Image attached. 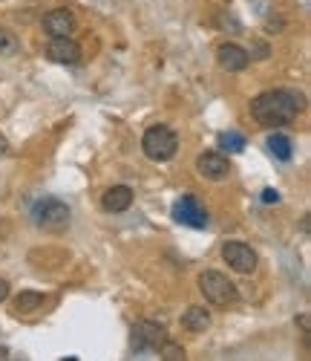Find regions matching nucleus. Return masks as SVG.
<instances>
[{"label": "nucleus", "instance_id": "3", "mask_svg": "<svg viewBox=\"0 0 311 361\" xmlns=\"http://www.w3.org/2000/svg\"><path fill=\"white\" fill-rule=\"evenodd\" d=\"M199 289H202L205 300H210L213 307H231L239 300L236 286L222 272H213V269H208V272L199 275Z\"/></svg>", "mask_w": 311, "mask_h": 361}, {"label": "nucleus", "instance_id": "2", "mask_svg": "<svg viewBox=\"0 0 311 361\" xmlns=\"http://www.w3.org/2000/svg\"><path fill=\"white\" fill-rule=\"evenodd\" d=\"M141 150L153 162H170L179 150V136L165 125H153L141 139Z\"/></svg>", "mask_w": 311, "mask_h": 361}, {"label": "nucleus", "instance_id": "6", "mask_svg": "<svg viewBox=\"0 0 311 361\" xmlns=\"http://www.w3.org/2000/svg\"><path fill=\"white\" fill-rule=\"evenodd\" d=\"M222 257H225V263L234 269V272H239V275H251L257 269V252L248 243H239V240L222 246Z\"/></svg>", "mask_w": 311, "mask_h": 361}, {"label": "nucleus", "instance_id": "19", "mask_svg": "<svg viewBox=\"0 0 311 361\" xmlns=\"http://www.w3.org/2000/svg\"><path fill=\"white\" fill-rule=\"evenodd\" d=\"M262 202H279V191L265 188V191H262Z\"/></svg>", "mask_w": 311, "mask_h": 361}, {"label": "nucleus", "instance_id": "10", "mask_svg": "<svg viewBox=\"0 0 311 361\" xmlns=\"http://www.w3.org/2000/svg\"><path fill=\"white\" fill-rule=\"evenodd\" d=\"M46 58L55 64H78L81 61V47L67 35V38H52L46 47Z\"/></svg>", "mask_w": 311, "mask_h": 361}, {"label": "nucleus", "instance_id": "11", "mask_svg": "<svg viewBox=\"0 0 311 361\" xmlns=\"http://www.w3.org/2000/svg\"><path fill=\"white\" fill-rule=\"evenodd\" d=\"M216 61H220V67L228 73H242L248 64H251V55H248V49H242L239 44H222L216 49Z\"/></svg>", "mask_w": 311, "mask_h": 361}, {"label": "nucleus", "instance_id": "7", "mask_svg": "<svg viewBox=\"0 0 311 361\" xmlns=\"http://www.w3.org/2000/svg\"><path fill=\"white\" fill-rule=\"evenodd\" d=\"M173 220L182 223V226H191V228H205L208 226V212L196 202V197L184 194L173 205Z\"/></svg>", "mask_w": 311, "mask_h": 361}, {"label": "nucleus", "instance_id": "5", "mask_svg": "<svg viewBox=\"0 0 311 361\" xmlns=\"http://www.w3.org/2000/svg\"><path fill=\"white\" fill-rule=\"evenodd\" d=\"M165 341H167V333H165L162 324H156V321H139L133 326L130 344H133L136 353H159Z\"/></svg>", "mask_w": 311, "mask_h": 361}, {"label": "nucleus", "instance_id": "15", "mask_svg": "<svg viewBox=\"0 0 311 361\" xmlns=\"http://www.w3.org/2000/svg\"><path fill=\"white\" fill-rule=\"evenodd\" d=\"M44 307V295L41 292H20L18 298H15V312H35V310H41Z\"/></svg>", "mask_w": 311, "mask_h": 361}, {"label": "nucleus", "instance_id": "13", "mask_svg": "<svg viewBox=\"0 0 311 361\" xmlns=\"http://www.w3.org/2000/svg\"><path fill=\"white\" fill-rule=\"evenodd\" d=\"M268 154L274 157V159H279V162H291V157H294V142L286 136V133H274V136H268Z\"/></svg>", "mask_w": 311, "mask_h": 361}, {"label": "nucleus", "instance_id": "20", "mask_svg": "<svg viewBox=\"0 0 311 361\" xmlns=\"http://www.w3.org/2000/svg\"><path fill=\"white\" fill-rule=\"evenodd\" d=\"M6 298H9V283L0 278V300H6Z\"/></svg>", "mask_w": 311, "mask_h": 361}, {"label": "nucleus", "instance_id": "9", "mask_svg": "<svg viewBox=\"0 0 311 361\" xmlns=\"http://www.w3.org/2000/svg\"><path fill=\"white\" fill-rule=\"evenodd\" d=\"M44 32L49 38H67L75 32V15L70 9H52L44 18Z\"/></svg>", "mask_w": 311, "mask_h": 361}, {"label": "nucleus", "instance_id": "14", "mask_svg": "<svg viewBox=\"0 0 311 361\" xmlns=\"http://www.w3.org/2000/svg\"><path fill=\"white\" fill-rule=\"evenodd\" d=\"M182 326L188 329V333H205V329L210 326V312L205 307H191L182 315Z\"/></svg>", "mask_w": 311, "mask_h": 361}, {"label": "nucleus", "instance_id": "1", "mask_svg": "<svg viewBox=\"0 0 311 361\" xmlns=\"http://www.w3.org/2000/svg\"><path fill=\"white\" fill-rule=\"evenodd\" d=\"M300 110H303V96L294 93V90H268V93H260L251 102V116L265 128L294 122Z\"/></svg>", "mask_w": 311, "mask_h": 361}, {"label": "nucleus", "instance_id": "4", "mask_svg": "<svg viewBox=\"0 0 311 361\" xmlns=\"http://www.w3.org/2000/svg\"><path fill=\"white\" fill-rule=\"evenodd\" d=\"M32 217H35V223H38L41 228H46V231H61V228L70 223V205H64V202L55 200V197H46V200H41V202L32 208Z\"/></svg>", "mask_w": 311, "mask_h": 361}, {"label": "nucleus", "instance_id": "17", "mask_svg": "<svg viewBox=\"0 0 311 361\" xmlns=\"http://www.w3.org/2000/svg\"><path fill=\"white\" fill-rule=\"evenodd\" d=\"M18 52H20V41L15 38V32H9V29L0 26V55L12 58V55H18Z\"/></svg>", "mask_w": 311, "mask_h": 361}, {"label": "nucleus", "instance_id": "16", "mask_svg": "<svg viewBox=\"0 0 311 361\" xmlns=\"http://www.w3.org/2000/svg\"><path fill=\"white\" fill-rule=\"evenodd\" d=\"M220 147L228 150V154H242L245 150V136L236 133V130H225V133H220Z\"/></svg>", "mask_w": 311, "mask_h": 361}, {"label": "nucleus", "instance_id": "8", "mask_svg": "<svg viewBox=\"0 0 311 361\" xmlns=\"http://www.w3.org/2000/svg\"><path fill=\"white\" fill-rule=\"evenodd\" d=\"M196 171L205 179H210V183H222V179L231 176V162L222 154H216V150H208V154H202L196 159Z\"/></svg>", "mask_w": 311, "mask_h": 361}, {"label": "nucleus", "instance_id": "18", "mask_svg": "<svg viewBox=\"0 0 311 361\" xmlns=\"http://www.w3.org/2000/svg\"><path fill=\"white\" fill-rule=\"evenodd\" d=\"M159 353H162V358H167V361H179V358H184V350H182L179 344H173V341H165Z\"/></svg>", "mask_w": 311, "mask_h": 361}, {"label": "nucleus", "instance_id": "12", "mask_svg": "<svg viewBox=\"0 0 311 361\" xmlns=\"http://www.w3.org/2000/svg\"><path fill=\"white\" fill-rule=\"evenodd\" d=\"M101 205H104V212H113V214L127 212V208L133 205V191H130L127 185H113V188L101 197Z\"/></svg>", "mask_w": 311, "mask_h": 361}]
</instances>
